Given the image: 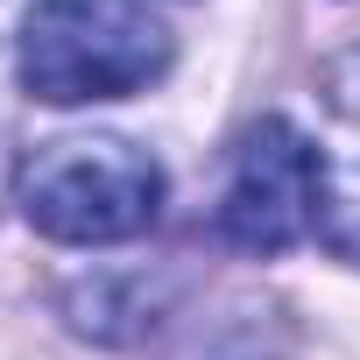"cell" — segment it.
Listing matches in <instances>:
<instances>
[{
  "label": "cell",
  "mask_w": 360,
  "mask_h": 360,
  "mask_svg": "<svg viewBox=\"0 0 360 360\" xmlns=\"http://www.w3.org/2000/svg\"><path fill=\"white\" fill-rule=\"evenodd\" d=\"M169 50L148 0H36L22 15V85L50 106L127 99L169 71Z\"/></svg>",
  "instance_id": "cell-1"
},
{
  "label": "cell",
  "mask_w": 360,
  "mask_h": 360,
  "mask_svg": "<svg viewBox=\"0 0 360 360\" xmlns=\"http://www.w3.org/2000/svg\"><path fill=\"white\" fill-rule=\"evenodd\" d=\"M15 205L43 240L113 248L162 219V169L120 134H64L22 162Z\"/></svg>",
  "instance_id": "cell-2"
},
{
  "label": "cell",
  "mask_w": 360,
  "mask_h": 360,
  "mask_svg": "<svg viewBox=\"0 0 360 360\" xmlns=\"http://www.w3.org/2000/svg\"><path fill=\"white\" fill-rule=\"evenodd\" d=\"M311 226H318V141L283 113H269L233 141L212 233L240 255H283Z\"/></svg>",
  "instance_id": "cell-3"
},
{
  "label": "cell",
  "mask_w": 360,
  "mask_h": 360,
  "mask_svg": "<svg viewBox=\"0 0 360 360\" xmlns=\"http://www.w3.org/2000/svg\"><path fill=\"white\" fill-rule=\"evenodd\" d=\"M318 240L360 269V43L325 71V134H318Z\"/></svg>",
  "instance_id": "cell-4"
}]
</instances>
